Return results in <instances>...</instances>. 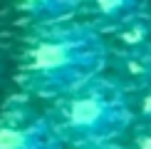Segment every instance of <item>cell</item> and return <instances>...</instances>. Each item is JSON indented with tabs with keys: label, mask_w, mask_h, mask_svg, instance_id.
<instances>
[{
	"label": "cell",
	"mask_w": 151,
	"mask_h": 149,
	"mask_svg": "<svg viewBox=\"0 0 151 149\" xmlns=\"http://www.w3.org/2000/svg\"><path fill=\"white\" fill-rule=\"evenodd\" d=\"M79 5V0H20V8L25 10V15L35 22L42 25H57V20H62L65 15Z\"/></svg>",
	"instance_id": "6"
},
{
	"label": "cell",
	"mask_w": 151,
	"mask_h": 149,
	"mask_svg": "<svg viewBox=\"0 0 151 149\" xmlns=\"http://www.w3.org/2000/svg\"><path fill=\"white\" fill-rule=\"evenodd\" d=\"M136 109H139V117L146 122V127H151V82L146 87H141V97L136 102Z\"/></svg>",
	"instance_id": "7"
},
{
	"label": "cell",
	"mask_w": 151,
	"mask_h": 149,
	"mask_svg": "<svg viewBox=\"0 0 151 149\" xmlns=\"http://www.w3.org/2000/svg\"><path fill=\"white\" fill-rule=\"evenodd\" d=\"M106 45L92 25H50L20 62V85L37 97L62 99L102 74Z\"/></svg>",
	"instance_id": "1"
},
{
	"label": "cell",
	"mask_w": 151,
	"mask_h": 149,
	"mask_svg": "<svg viewBox=\"0 0 151 149\" xmlns=\"http://www.w3.org/2000/svg\"><path fill=\"white\" fill-rule=\"evenodd\" d=\"M82 149H119L114 142H106V144H89V147H82Z\"/></svg>",
	"instance_id": "9"
},
{
	"label": "cell",
	"mask_w": 151,
	"mask_h": 149,
	"mask_svg": "<svg viewBox=\"0 0 151 149\" xmlns=\"http://www.w3.org/2000/svg\"><path fill=\"white\" fill-rule=\"evenodd\" d=\"M134 149H151V127H146L144 132L136 134V139H134Z\"/></svg>",
	"instance_id": "8"
},
{
	"label": "cell",
	"mask_w": 151,
	"mask_h": 149,
	"mask_svg": "<svg viewBox=\"0 0 151 149\" xmlns=\"http://www.w3.org/2000/svg\"><path fill=\"white\" fill-rule=\"evenodd\" d=\"M116 72L124 85L146 87L151 82V42L141 47L122 50V55L116 60Z\"/></svg>",
	"instance_id": "4"
},
{
	"label": "cell",
	"mask_w": 151,
	"mask_h": 149,
	"mask_svg": "<svg viewBox=\"0 0 151 149\" xmlns=\"http://www.w3.org/2000/svg\"><path fill=\"white\" fill-rule=\"evenodd\" d=\"M55 124L37 114H17L0 122V149H62Z\"/></svg>",
	"instance_id": "3"
},
{
	"label": "cell",
	"mask_w": 151,
	"mask_h": 149,
	"mask_svg": "<svg viewBox=\"0 0 151 149\" xmlns=\"http://www.w3.org/2000/svg\"><path fill=\"white\" fill-rule=\"evenodd\" d=\"M89 8L99 22L109 27H122L139 15L141 0H89Z\"/></svg>",
	"instance_id": "5"
},
{
	"label": "cell",
	"mask_w": 151,
	"mask_h": 149,
	"mask_svg": "<svg viewBox=\"0 0 151 149\" xmlns=\"http://www.w3.org/2000/svg\"><path fill=\"white\" fill-rule=\"evenodd\" d=\"M134 112L119 82L92 80L77 92L62 97L57 134L72 139L79 149L89 144H106L129 129Z\"/></svg>",
	"instance_id": "2"
}]
</instances>
